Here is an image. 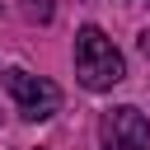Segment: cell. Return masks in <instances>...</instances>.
Returning <instances> with one entry per match:
<instances>
[{
    "label": "cell",
    "instance_id": "cell-1",
    "mask_svg": "<svg viewBox=\"0 0 150 150\" xmlns=\"http://www.w3.org/2000/svg\"><path fill=\"white\" fill-rule=\"evenodd\" d=\"M75 75L94 94H103V89H112V84L127 80V61H122V52L112 47V38L98 23H84L75 33Z\"/></svg>",
    "mask_w": 150,
    "mask_h": 150
},
{
    "label": "cell",
    "instance_id": "cell-2",
    "mask_svg": "<svg viewBox=\"0 0 150 150\" xmlns=\"http://www.w3.org/2000/svg\"><path fill=\"white\" fill-rule=\"evenodd\" d=\"M5 89H9L14 108H19L28 122H47V117L61 112V89H56L52 80H42V75H28V70L9 66V70H5Z\"/></svg>",
    "mask_w": 150,
    "mask_h": 150
},
{
    "label": "cell",
    "instance_id": "cell-3",
    "mask_svg": "<svg viewBox=\"0 0 150 150\" xmlns=\"http://www.w3.org/2000/svg\"><path fill=\"white\" fill-rule=\"evenodd\" d=\"M98 141H103V150H145V145H150V117H145L141 108L122 103V108L103 112Z\"/></svg>",
    "mask_w": 150,
    "mask_h": 150
},
{
    "label": "cell",
    "instance_id": "cell-4",
    "mask_svg": "<svg viewBox=\"0 0 150 150\" xmlns=\"http://www.w3.org/2000/svg\"><path fill=\"white\" fill-rule=\"evenodd\" d=\"M23 14H28L33 23H47V19H52V0H23Z\"/></svg>",
    "mask_w": 150,
    "mask_h": 150
},
{
    "label": "cell",
    "instance_id": "cell-5",
    "mask_svg": "<svg viewBox=\"0 0 150 150\" xmlns=\"http://www.w3.org/2000/svg\"><path fill=\"white\" fill-rule=\"evenodd\" d=\"M136 42H141V52H145V56H150V33H141V38H136Z\"/></svg>",
    "mask_w": 150,
    "mask_h": 150
},
{
    "label": "cell",
    "instance_id": "cell-6",
    "mask_svg": "<svg viewBox=\"0 0 150 150\" xmlns=\"http://www.w3.org/2000/svg\"><path fill=\"white\" fill-rule=\"evenodd\" d=\"M131 5H150V0H131Z\"/></svg>",
    "mask_w": 150,
    "mask_h": 150
}]
</instances>
